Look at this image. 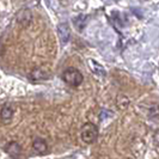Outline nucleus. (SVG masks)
<instances>
[{
	"mask_svg": "<svg viewBox=\"0 0 159 159\" xmlns=\"http://www.w3.org/2000/svg\"><path fill=\"white\" fill-rule=\"evenodd\" d=\"M62 79L66 84H68L72 88H77L79 86L80 84L84 81V77H83V73L78 70V68H74V67H68L66 68L62 73Z\"/></svg>",
	"mask_w": 159,
	"mask_h": 159,
	"instance_id": "obj_1",
	"label": "nucleus"
},
{
	"mask_svg": "<svg viewBox=\"0 0 159 159\" xmlns=\"http://www.w3.org/2000/svg\"><path fill=\"white\" fill-rule=\"evenodd\" d=\"M80 135L81 140L85 143H93L98 139V128L93 123L88 122L81 127Z\"/></svg>",
	"mask_w": 159,
	"mask_h": 159,
	"instance_id": "obj_2",
	"label": "nucleus"
},
{
	"mask_svg": "<svg viewBox=\"0 0 159 159\" xmlns=\"http://www.w3.org/2000/svg\"><path fill=\"white\" fill-rule=\"evenodd\" d=\"M57 35H59V39L61 41L62 44H66L70 37H71V30H70V26L68 24L66 23H60L57 25Z\"/></svg>",
	"mask_w": 159,
	"mask_h": 159,
	"instance_id": "obj_3",
	"label": "nucleus"
},
{
	"mask_svg": "<svg viewBox=\"0 0 159 159\" xmlns=\"http://www.w3.org/2000/svg\"><path fill=\"white\" fill-rule=\"evenodd\" d=\"M13 112H15V109L12 107L11 103H5L2 105L1 110H0V119L4 123H7L10 122L12 117H13Z\"/></svg>",
	"mask_w": 159,
	"mask_h": 159,
	"instance_id": "obj_4",
	"label": "nucleus"
},
{
	"mask_svg": "<svg viewBox=\"0 0 159 159\" xmlns=\"http://www.w3.org/2000/svg\"><path fill=\"white\" fill-rule=\"evenodd\" d=\"M48 77H49V72H48L47 70H44V68H42V67H36V68H34V70L30 72V74H29V78H30V80H32V81L44 80V79H47Z\"/></svg>",
	"mask_w": 159,
	"mask_h": 159,
	"instance_id": "obj_5",
	"label": "nucleus"
},
{
	"mask_svg": "<svg viewBox=\"0 0 159 159\" xmlns=\"http://www.w3.org/2000/svg\"><path fill=\"white\" fill-rule=\"evenodd\" d=\"M31 19H32V15H31V11L29 8L20 10L18 12V15H17V22L20 24V25H23V26L29 25L30 22H31Z\"/></svg>",
	"mask_w": 159,
	"mask_h": 159,
	"instance_id": "obj_6",
	"label": "nucleus"
},
{
	"mask_svg": "<svg viewBox=\"0 0 159 159\" xmlns=\"http://www.w3.org/2000/svg\"><path fill=\"white\" fill-rule=\"evenodd\" d=\"M32 148L37 154H46L48 151V145L43 139L37 138L32 141Z\"/></svg>",
	"mask_w": 159,
	"mask_h": 159,
	"instance_id": "obj_7",
	"label": "nucleus"
},
{
	"mask_svg": "<svg viewBox=\"0 0 159 159\" xmlns=\"http://www.w3.org/2000/svg\"><path fill=\"white\" fill-rule=\"evenodd\" d=\"M5 151L12 157H18L22 153V146L16 141H11V143H8V145H6Z\"/></svg>",
	"mask_w": 159,
	"mask_h": 159,
	"instance_id": "obj_8",
	"label": "nucleus"
},
{
	"mask_svg": "<svg viewBox=\"0 0 159 159\" xmlns=\"http://www.w3.org/2000/svg\"><path fill=\"white\" fill-rule=\"evenodd\" d=\"M89 66L91 68V71L93 72L97 75H101V77H104L107 74V72L104 70V67L99 62H97L95 60H89Z\"/></svg>",
	"mask_w": 159,
	"mask_h": 159,
	"instance_id": "obj_9",
	"label": "nucleus"
},
{
	"mask_svg": "<svg viewBox=\"0 0 159 159\" xmlns=\"http://www.w3.org/2000/svg\"><path fill=\"white\" fill-rule=\"evenodd\" d=\"M74 24L79 28V29H81L84 25H85V17L84 16H79V17H77V18H74Z\"/></svg>",
	"mask_w": 159,
	"mask_h": 159,
	"instance_id": "obj_10",
	"label": "nucleus"
},
{
	"mask_svg": "<svg viewBox=\"0 0 159 159\" xmlns=\"http://www.w3.org/2000/svg\"><path fill=\"white\" fill-rule=\"evenodd\" d=\"M150 116H151L152 119H154V120L159 119V107H157V105L152 107L151 112H150Z\"/></svg>",
	"mask_w": 159,
	"mask_h": 159,
	"instance_id": "obj_11",
	"label": "nucleus"
},
{
	"mask_svg": "<svg viewBox=\"0 0 159 159\" xmlns=\"http://www.w3.org/2000/svg\"><path fill=\"white\" fill-rule=\"evenodd\" d=\"M154 143L159 146V129L154 133Z\"/></svg>",
	"mask_w": 159,
	"mask_h": 159,
	"instance_id": "obj_12",
	"label": "nucleus"
}]
</instances>
